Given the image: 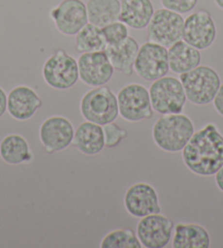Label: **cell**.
Masks as SVG:
<instances>
[{
  "instance_id": "cell-1",
  "label": "cell",
  "mask_w": 223,
  "mask_h": 248,
  "mask_svg": "<svg viewBox=\"0 0 223 248\" xmlns=\"http://www.w3.org/2000/svg\"><path fill=\"white\" fill-rule=\"evenodd\" d=\"M186 168L199 176H212L223 165V136L214 124H207L182 150Z\"/></svg>"
},
{
  "instance_id": "cell-2",
  "label": "cell",
  "mask_w": 223,
  "mask_h": 248,
  "mask_svg": "<svg viewBox=\"0 0 223 248\" xmlns=\"http://www.w3.org/2000/svg\"><path fill=\"white\" fill-rule=\"evenodd\" d=\"M195 125L187 115L167 114L154 123L152 138L161 150L170 153L181 152L194 135Z\"/></svg>"
},
{
  "instance_id": "cell-3",
  "label": "cell",
  "mask_w": 223,
  "mask_h": 248,
  "mask_svg": "<svg viewBox=\"0 0 223 248\" xmlns=\"http://www.w3.org/2000/svg\"><path fill=\"white\" fill-rule=\"evenodd\" d=\"M80 112L85 121L101 126L115 122L119 115L117 95L105 85L94 88L81 98Z\"/></svg>"
},
{
  "instance_id": "cell-4",
  "label": "cell",
  "mask_w": 223,
  "mask_h": 248,
  "mask_svg": "<svg viewBox=\"0 0 223 248\" xmlns=\"http://www.w3.org/2000/svg\"><path fill=\"white\" fill-rule=\"evenodd\" d=\"M179 80L185 90L187 100L195 105L212 103L221 85L218 72L209 66H198L179 75Z\"/></svg>"
},
{
  "instance_id": "cell-5",
  "label": "cell",
  "mask_w": 223,
  "mask_h": 248,
  "mask_svg": "<svg viewBox=\"0 0 223 248\" xmlns=\"http://www.w3.org/2000/svg\"><path fill=\"white\" fill-rule=\"evenodd\" d=\"M149 94L153 110L160 115L182 113L187 101L181 80L175 77L164 76L153 81Z\"/></svg>"
},
{
  "instance_id": "cell-6",
  "label": "cell",
  "mask_w": 223,
  "mask_h": 248,
  "mask_svg": "<svg viewBox=\"0 0 223 248\" xmlns=\"http://www.w3.org/2000/svg\"><path fill=\"white\" fill-rule=\"evenodd\" d=\"M42 74L46 84L55 90L70 89L80 79L78 61L64 49H57L46 59Z\"/></svg>"
},
{
  "instance_id": "cell-7",
  "label": "cell",
  "mask_w": 223,
  "mask_h": 248,
  "mask_svg": "<svg viewBox=\"0 0 223 248\" xmlns=\"http://www.w3.org/2000/svg\"><path fill=\"white\" fill-rule=\"evenodd\" d=\"M119 115L127 122L138 123L153 117L154 110L150 100L149 90L143 84L130 83L117 94Z\"/></svg>"
},
{
  "instance_id": "cell-8",
  "label": "cell",
  "mask_w": 223,
  "mask_h": 248,
  "mask_svg": "<svg viewBox=\"0 0 223 248\" xmlns=\"http://www.w3.org/2000/svg\"><path fill=\"white\" fill-rule=\"evenodd\" d=\"M134 70L141 79L153 82L170 71L167 48L153 42H145L139 47Z\"/></svg>"
},
{
  "instance_id": "cell-9",
  "label": "cell",
  "mask_w": 223,
  "mask_h": 248,
  "mask_svg": "<svg viewBox=\"0 0 223 248\" xmlns=\"http://www.w3.org/2000/svg\"><path fill=\"white\" fill-rule=\"evenodd\" d=\"M184 22L185 19L177 12L165 8L156 10L147 27L149 41L169 48L182 40Z\"/></svg>"
},
{
  "instance_id": "cell-10",
  "label": "cell",
  "mask_w": 223,
  "mask_h": 248,
  "mask_svg": "<svg viewBox=\"0 0 223 248\" xmlns=\"http://www.w3.org/2000/svg\"><path fill=\"white\" fill-rule=\"evenodd\" d=\"M173 232V221L161 213H154L141 217L136 234L143 247L163 248L172 241Z\"/></svg>"
},
{
  "instance_id": "cell-11",
  "label": "cell",
  "mask_w": 223,
  "mask_h": 248,
  "mask_svg": "<svg viewBox=\"0 0 223 248\" xmlns=\"http://www.w3.org/2000/svg\"><path fill=\"white\" fill-rule=\"evenodd\" d=\"M38 136L47 155H54L66 150L72 144L75 128L68 118L51 116L43 122Z\"/></svg>"
},
{
  "instance_id": "cell-12",
  "label": "cell",
  "mask_w": 223,
  "mask_h": 248,
  "mask_svg": "<svg viewBox=\"0 0 223 248\" xmlns=\"http://www.w3.org/2000/svg\"><path fill=\"white\" fill-rule=\"evenodd\" d=\"M217 37V28L210 12L198 10L185 19L183 41L199 50L209 48Z\"/></svg>"
},
{
  "instance_id": "cell-13",
  "label": "cell",
  "mask_w": 223,
  "mask_h": 248,
  "mask_svg": "<svg viewBox=\"0 0 223 248\" xmlns=\"http://www.w3.org/2000/svg\"><path fill=\"white\" fill-rule=\"evenodd\" d=\"M56 29L64 35L75 36L89 23L87 5L82 0H63L49 12Z\"/></svg>"
},
{
  "instance_id": "cell-14",
  "label": "cell",
  "mask_w": 223,
  "mask_h": 248,
  "mask_svg": "<svg viewBox=\"0 0 223 248\" xmlns=\"http://www.w3.org/2000/svg\"><path fill=\"white\" fill-rule=\"evenodd\" d=\"M78 68L80 80L93 88L110 82L115 71L104 50L81 54L78 58Z\"/></svg>"
},
{
  "instance_id": "cell-15",
  "label": "cell",
  "mask_w": 223,
  "mask_h": 248,
  "mask_svg": "<svg viewBox=\"0 0 223 248\" xmlns=\"http://www.w3.org/2000/svg\"><path fill=\"white\" fill-rule=\"evenodd\" d=\"M124 206L126 211L137 219L161 213L156 188L147 183H137L128 188L124 196Z\"/></svg>"
},
{
  "instance_id": "cell-16",
  "label": "cell",
  "mask_w": 223,
  "mask_h": 248,
  "mask_svg": "<svg viewBox=\"0 0 223 248\" xmlns=\"http://www.w3.org/2000/svg\"><path fill=\"white\" fill-rule=\"evenodd\" d=\"M43 101L35 90L28 85H18L8 93L7 110L16 121L27 122L42 108Z\"/></svg>"
},
{
  "instance_id": "cell-17",
  "label": "cell",
  "mask_w": 223,
  "mask_h": 248,
  "mask_svg": "<svg viewBox=\"0 0 223 248\" xmlns=\"http://www.w3.org/2000/svg\"><path fill=\"white\" fill-rule=\"evenodd\" d=\"M72 144L84 155L93 156L105 148V138L103 126L85 121L75 130Z\"/></svg>"
},
{
  "instance_id": "cell-18",
  "label": "cell",
  "mask_w": 223,
  "mask_h": 248,
  "mask_svg": "<svg viewBox=\"0 0 223 248\" xmlns=\"http://www.w3.org/2000/svg\"><path fill=\"white\" fill-rule=\"evenodd\" d=\"M139 47L138 42L134 37L128 36L117 45H107L104 52L115 70L126 76H131Z\"/></svg>"
},
{
  "instance_id": "cell-19",
  "label": "cell",
  "mask_w": 223,
  "mask_h": 248,
  "mask_svg": "<svg viewBox=\"0 0 223 248\" xmlns=\"http://www.w3.org/2000/svg\"><path fill=\"white\" fill-rule=\"evenodd\" d=\"M154 14L151 0H122L118 20L134 30L148 27Z\"/></svg>"
},
{
  "instance_id": "cell-20",
  "label": "cell",
  "mask_w": 223,
  "mask_h": 248,
  "mask_svg": "<svg viewBox=\"0 0 223 248\" xmlns=\"http://www.w3.org/2000/svg\"><path fill=\"white\" fill-rule=\"evenodd\" d=\"M170 70L176 75L185 74L198 67L201 62L200 50L179 40L167 48Z\"/></svg>"
},
{
  "instance_id": "cell-21",
  "label": "cell",
  "mask_w": 223,
  "mask_h": 248,
  "mask_svg": "<svg viewBox=\"0 0 223 248\" xmlns=\"http://www.w3.org/2000/svg\"><path fill=\"white\" fill-rule=\"evenodd\" d=\"M210 235L203 225L177 223L174 225L172 246L174 248H209Z\"/></svg>"
},
{
  "instance_id": "cell-22",
  "label": "cell",
  "mask_w": 223,
  "mask_h": 248,
  "mask_svg": "<svg viewBox=\"0 0 223 248\" xmlns=\"http://www.w3.org/2000/svg\"><path fill=\"white\" fill-rule=\"evenodd\" d=\"M0 157L9 165H20L30 163L33 160V153L23 136L11 134L0 142Z\"/></svg>"
},
{
  "instance_id": "cell-23",
  "label": "cell",
  "mask_w": 223,
  "mask_h": 248,
  "mask_svg": "<svg viewBox=\"0 0 223 248\" xmlns=\"http://www.w3.org/2000/svg\"><path fill=\"white\" fill-rule=\"evenodd\" d=\"M89 22L103 28L118 21L121 14L119 0H89L87 2Z\"/></svg>"
},
{
  "instance_id": "cell-24",
  "label": "cell",
  "mask_w": 223,
  "mask_h": 248,
  "mask_svg": "<svg viewBox=\"0 0 223 248\" xmlns=\"http://www.w3.org/2000/svg\"><path fill=\"white\" fill-rule=\"evenodd\" d=\"M107 46L102 28L96 24L88 23L77 33L76 49L79 53H91L104 50Z\"/></svg>"
},
{
  "instance_id": "cell-25",
  "label": "cell",
  "mask_w": 223,
  "mask_h": 248,
  "mask_svg": "<svg viewBox=\"0 0 223 248\" xmlns=\"http://www.w3.org/2000/svg\"><path fill=\"white\" fill-rule=\"evenodd\" d=\"M101 248H141L138 236L131 229L115 230L107 233L100 244Z\"/></svg>"
},
{
  "instance_id": "cell-26",
  "label": "cell",
  "mask_w": 223,
  "mask_h": 248,
  "mask_svg": "<svg viewBox=\"0 0 223 248\" xmlns=\"http://www.w3.org/2000/svg\"><path fill=\"white\" fill-rule=\"evenodd\" d=\"M102 32L104 34L107 45H117L129 36L128 27L119 20L103 27Z\"/></svg>"
},
{
  "instance_id": "cell-27",
  "label": "cell",
  "mask_w": 223,
  "mask_h": 248,
  "mask_svg": "<svg viewBox=\"0 0 223 248\" xmlns=\"http://www.w3.org/2000/svg\"><path fill=\"white\" fill-rule=\"evenodd\" d=\"M103 131H104L105 147L111 149L116 148L128 136V132L115 122L109 123L103 126Z\"/></svg>"
},
{
  "instance_id": "cell-28",
  "label": "cell",
  "mask_w": 223,
  "mask_h": 248,
  "mask_svg": "<svg viewBox=\"0 0 223 248\" xmlns=\"http://www.w3.org/2000/svg\"><path fill=\"white\" fill-rule=\"evenodd\" d=\"M160 1L165 9L177 12L179 15H185L194 9L198 0H160Z\"/></svg>"
},
{
  "instance_id": "cell-29",
  "label": "cell",
  "mask_w": 223,
  "mask_h": 248,
  "mask_svg": "<svg viewBox=\"0 0 223 248\" xmlns=\"http://www.w3.org/2000/svg\"><path fill=\"white\" fill-rule=\"evenodd\" d=\"M212 103H213L214 108H216L218 114L221 115V116L223 117V83H221L220 88H219L216 96H214V98H213Z\"/></svg>"
},
{
  "instance_id": "cell-30",
  "label": "cell",
  "mask_w": 223,
  "mask_h": 248,
  "mask_svg": "<svg viewBox=\"0 0 223 248\" xmlns=\"http://www.w3.org/2000/svg\"><path fill=\"white\" fill-rule=\"evenodd\" d=\"M7 94L1 87H0V118L7 112Z\"/></svg>"
},
{
  "instance_id": "cell-31",
  "label": "cell",
  "mask_w": 223,
  "mask_h": 248,
  "mask_svg": "<svg viewBox=\"0 0 223 248\" xmlns=\"http://www.w3.org/2000/svg\"><path fill=\"white\" fill-rule=\"evenodd\" d=\"M214 179H216V184L219 189L223 192V165L218 172L214 174Z\"/></svg>"
},
{
  "instance_id": "cell-32",
  "label": "cell",
  "mask_w": 223,
  "mask_h": 248,
  "mask_svg": "<svg viewBox=\"0 0 223 248\" xmlns=\"http://www.w3.org/2000/svg\"><path fill=\"white\" fill-rule=\"evenodd\" d=\"M214 2H216V5L220 8V9L223 10V0H214Z\"/></svg>"
}]
</instances>
